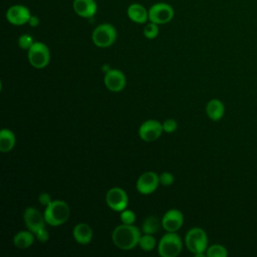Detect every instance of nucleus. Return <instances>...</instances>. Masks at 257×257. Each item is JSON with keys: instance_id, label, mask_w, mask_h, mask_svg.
Wrapping results in <instances>:
<instances>
[{"instance_id": "24", "label": "nucleus", "mask_w": 257, "mask_h": 257, "mask_svg": "<svg viewBox=\"0 0 257 257\" xmlns=\"http://www.w3.org/2000/svg\"><path fill=\"white\" fill-rule=\"evenodd\" d=\"M159 24L150 21L144 28V35L148 39H154L159 35Z\"/></svg>"}, {"instance_id": "10", "label": "nucleus", "mask_w": 257, "mask_h": 257, "mask_svg": "<svg viewBox=\"0 0 257 257\" xmlns=\"http://www.w3.org/2000/svg\"><path fill=\"white\" fill-rule=\"evenodd\" d=\"M159 185H160L159 175H157L155 172L149 171V172H145L138 178L136 188L140 194L150 195L157 190Z\"/></svg>"}, {"instance_id": "20", "label": "nucleus", "mask_w": 257, "mask_h": 257, "mask_svg": "<svg viewBox=\"0 0 257 257\" xmlns=\"http://www.w3.org/2000/svg\"><path fill=\"white\" fill-rule=\"evenodd\" d=\"M16 143L14 133L8 128H2L0 132V151L2 153L10 152Z\"/></svg>"}, {"instance_id": "2", "label": "nucleus", "mask_w": 257, "mask_h": 257, "mask_svg": "<svg viewBox=\"0 0 257 257\" xmlns=\"http://www.w3.org/2000/svg\"><path fill=\"white\" fill-rule=\"evenodd\" d=\"M44 218L50 226H60L65 223L70 215V209L67 203L61 200H52V202L45 207Z\"/></svg>"}, {"instance_id": "1", "label": "nucleus", "mask_w": 257, "mask_h": 257, "mask_svg": "<svg viewBox=\"0 0 257 257\" xmlns=\"http://www.w3.org/2000/svg\"><path fill=\"white\" fill-rule=\"evenodd\" d=\"M141 231L138 227L127 224L116 226L111 233V240L113 244L121 250H132L137 245L141 238Z\"/></svg>"}, {"instance_id": "18", "label": "nucleus", "mask_w": 257, "mask_h": 257, "mask_svg": "<svg viewBox=\"0 0 257 257\" xmlns=\"http://www.w3.org/2000/svg\"><path fill=\"white\" fill-rule=\"evenodd\" d=\"M206 113L210 119L218 121L224 116L225 105L220 99L213 98L206 104Z\"/></svg>"}, {"instance_id": "11", "label": "nucleus", "mask_w": 257, "mask_h": 257, "mask_svg": "<svg viewBox=\"0 0 257 257\" xmlns=\"http://www.w3.org/2000/svg\"><path fill=\"white\" fill-rule=\"evenodd\" d=\"M163 132V123L157 119H148L141 124L139 136L145 142H154L161 137Z\"/></svg>"}, {"instance_id": "12", "label": "nucleus", "mask_w": 257, "mask_h": 257, "mask_svg": "<svg viewBox=\"0 0 257 257\" xmlns=\"http://www.w3.org/2000/svg\"><path fill=\"white\" fill-rule=\"evenodd\" d=\"M23 220L28 230L35 233L41 228L45 227L46 221L44 214H42L38 209L34 207H27L23 213Z\"/></svg>"}, {"instance_id": "6", "label": "nucleus", "mask_w": 257, "mask_h": 257, "mask_svg": "<svg viewBox=\"0 0 257 257\" xmlns=\"http://www.w3.org/2000/svg\"><path fill=\"white\" fill-rule=\"evenodd\" d=\"M28 61L34 68H44L50 61V51L43 42H34L27 50Z\"/></svg>"}, {"instance_id": "32", "label": "nucleus", "mask_w": 257, "mask_h": 257, "mask_svg": "<svg viewBox=\"0 0 257 257\" xmlns=\"http://www.w3.org/2000/svg\"><path fill=\"white\" fill-rule=\"evenodd\" d=\"M109 69H111V68H110V66H109L108 64H104V65H102V66H101V70H102L104 73H105V72H107Z\"/></svg>"}, {"instance_id": "9", "label": "nucleus", "mask_w": 257, "mask_h": 257, "mask_svg": "<svg viewBox=\"0 0 257 257\" xmlns=\"http://www.w3.org/2000/svg\"><path fill=\"white\" fill-rule=\"evenodd\" d=\"M6 20L15 26H21L28 23L31 13L30 10L22 5V4H15L10 6L6 11Z\"/></svg>"}, {"instance_id": "17", "label": "nucleus", "mask_w": 257, "mask_h": 257, "mask_svg": "<svg viewBox=\"0 0 257 257\" xmlns=\"http://www.w3.org/2000/svg\"><path fill=\"white\" fill-rule=\"evenodd\" d=\"M72 235L74 240L81 245H86L91 242L92 229L86 223H78L74 226Z\"/></svg>"}, {"instance_id": "13", "label": "nucleus", "mask_w": 257, "mask_h": 257, "mask_svg": "<svg viewBox=\"0 0 257 257\" xmlns=\"http://www.w3.org/2000/svg\"><path fill=\"white\" fill-rule=\"evenodd\" d=\"M103 82L108 90L112 92H118L124 88L126 84V79L125 75L121 70L111 68L104 73Z\"/></svg>"}, {"instance_id": "14", "label": "nucleus", "mask_w": 257, "mask_h": 257, "mask_svg": "<svg viewBox=\"0 0 257 257\" xmlns=\"http://www.w3.org/2000/svg\"><path fill=\"white\" fill-rule=\"evenodd\" d=\"M184 223V215L178 209L167 211L162 218V227L167 232H177Z\"/></svg>"}, {"instance_id": "4", "label": "nucleus", "mask_w": 257, "mask_h": 257, "mask_svg": "<svg viewBox=\"0 0 257 257\" xmlns=\"http://www.w3.org/2000/svg\"><path fill=\"white\" fill-rule=\"evenodd\" d=\"M185 244L187 249L194 255L197 253H206L208 248V236L207 233L199 227L190 229L185 237Z\"/></svg>"}, {"instance_id": "8", "label": "nucleus", "mask_w": 257, "mask_h": 257, "mask_svg": "<svg viewBox=\"0 0 257 257\" xmlns=\"http://www.w3.org/2000/svg\"><path fill=\"white\" fill-rule=\"evenodd\" d=\"M105 202L107 206L116 212H121L128 205V197L126 192L118 187H113L106 192Z\"/></svg>"}, {"instance_id": "23", "label": "nucleus", "mask_w": 257, "mask_h": 257, "mask_svg": "<svg viewBox=\"0 0 257 257\" xmlns=\"http://www.w3.org/2000/svg\"><path fill=\"white\" fill-rule=\"evenodd\" d=\"M228 255V251L226 247L221 244H214L207 248L206 256L208 257H226Z\"/></svg>"}, {"instance_id": "22", "label": "nucleus", "mask_w": 257, "mask_h": 257, "mask_svg": "<svg viewBox=\"0 0 257 257\" xmlns=\"http://www.w3.org/2000/svg\"><path fill=\"white\" fill-rule=\"evenodd\" d=\"M156 245H157L156 238L152 234L141 235V238L139 241V246L141 247L142 250L147 251V252L152 251Z\"/></svg>"}, {"instance_id": "31", "label": "nucleus", "mask_w": 257, "mask_h": 257, "mask_svg": "<svg viewBox=\"0 0 257 257\" xmlns=\"http://www.w3.org/2000/svg\"><path fill=\"white\" fill-rule=\"evenodd\" d=\"M28 24L31 26V27H37L39 25V18L35 15H31L29 21H28Z\"/></svg>"}, {"instance_id": "30", "label": "nucleus", "mask_w": 257, "mask_h": 257, "mask_svg": "<svg viewBox=\"0 0 257 257\" xmlns=\"http://www.w3.org/2000/svg\"><path fill=\"white\" fill-rule=\"evenodd\" d=\"M38 201L41 205L43 206H48L52 200H51V196L48 194V193H41L39 196H38Z\"/></svg>"}, {"instance_id": "7", "label": "nucleus", "mask_w": 257, "mask_h": 257, "mask_svg": "<svg viewBox=\"0 0 257 257\" xmlns=\"http://www.w3.org/2000/svg\"><path fill=\"white\" fill-rule=\"evenodd\" d=\"M173 7L165 2H158L149 9V21L157 24H166L174 18Z\"/></svg>"}, {"instance_id": "3", "label": "nucleus", "mask_w": 257, "mask_h": 257, "mask_svg": "<svg viewBox=\"0 0 257 257\" xmlns=\"http://www.w3.org/2000/svg\"><path fill=\"white\" fill-rule=\"evenodd\" d=\"M183 248L181 237L176 232L166 233L158 243V253L162 257H176Z\"/></svg>"}, {"instance_id": "15", "label": "nucleus", "mask_w": 257, "mask_h": 257, "mask_svg": "<svg viewBox=\"0 0 257 257\" xmlns=\"http://www.w3.org/2000/svg\"><path fill=\"white\" fill-rule=\"evenodd\" d=\"M72 8L79 17L91 18L97 11V4L94 0H73Z\"/></svg>"}, {"instance_id": "28", "label": "nucleus", "mask_w": 257, "mask_h": 257, "mask_svg": "<svg viewBox=\"0 0 257 257\" xmlns=\"http://www.w3.org/2000/svg\"><path fill=\"white\" fill-rule=\"evenodd\" d=\"M160 178V184H162L165 187L171 186L174 183V176L170 172H164L161 175H159Z\"/></svg>"}, {"instance_id": "19", "label": "nucleus", "mask_w": 257, "mask_h": 257, "mask_svg": "<svg viewBox=\"0 0 257 257\" xmlns=\"http://www.w3.org/2000/svg\"><path fill=\"white\" fill-rule=\"evenodd\" d=\"M35 239V235L30 230L19 231L13 237V244L19 249H26L30 247Z\"/></svg>"}, {"instance_id": "26", "label": "nucleus", "mask_w": 257, "mask_h": 257, "mask_svg": "<svg viewBox=\"0 0 257 257\" xmlns=\"http://www.w3.org/2000/svg\"><path fill=\"white\" fill-rule=\"evenodd\" d=\"M34 43L33 41V38L31 35L29 34H22L20 35V37L18 38V45L21 49H25V50H28L31 45Z\"/></svg>"}, {"instance_id": "5", "label": "nucleus", "mask_w": 257, "mask_h": 257, "mask_svg": "<svg viewBox=\"0 0 257 257\" xmlns=\"http://www.w3.org/2000/svg\"><path fill=\"white\" fill-rule=\"evenodd\" d=\"M116 39V30L113 25L109 23H101L97 25L91 34L93 44L100 48L109 47Z\"/></svg>"}, {"instance_id": "21", "label": "nucleus", "mask_w": 257, "mask_h": 257, "mask_svg": "<svg viewBox=\"0 0 257 257\" xmlns=\"http://www.w3.org/2000/svg\"><path fill=\"white\" fill-rule=\"evenodd\" d=\"M162 226V220L157 216H148L142 224V231L144 234H156Z\"/></svg>"}, {"instance_id": "25", "label": "nucleus", "mask_w": 257, "mask_h": 257, "mask_svg": "<svg viewBox=\"0 0 257 257\" xmlns=\"http://www.w3.org/2000/svg\"><path fill=\"white\" fill-rule=\"evenodd\" d=\"M120 221L122 224H127V225H132L135 223L136 221V214L134 211L128 210V209H124L120 212Z\"/></svg>"}, {"instance_id": "27", "label": "nucleus", "mask_w": 257, "mask_h": 257, "mask_svg": "<svg viewBox=\"0 0 257 257\" xmlns=\"http://www.w3.org/2000/svg\"><path fill=\"white\" fill-rule=\"evenodd\" d=\"M178 128V123L174 118H168L163 122V130L166 133H174Z\"/></svg>"}, {"instance_id": "29", "label": "nucleus", "mask_w": 257, "mask_h": 257, "mask_svg": "<svg viewBox=\"0 0 257 257\" xmlns=\"http://www.w3.org/2000/svg\"><path fill=\"white\" fill-rule=\"evenodd\" d=\"M34 235H35V238H36L38 241L42 242V243H45V242L49 239V234H48V231L46 230L45 227L39 229L38 231H36V232L34 233Z\"/></svg>"}, {"instance_id": "16", "label": "nucleus", "mask_w": 257, "mask_h": 257, "mask_svg": "<svg viewBox=\"0 0 257 257\" xmlns=\"http://www.w3.org/2000/svg\"><path fill=\"white\" fill-rule=\"evenodd\" d=\"M126 14L130 20L138 24H144L149 20V10L140 3L131 4L127 7Z\"/></svg>"}]
</instances>
